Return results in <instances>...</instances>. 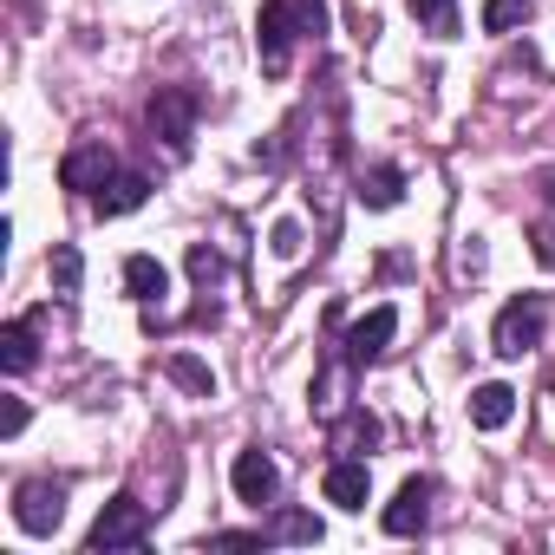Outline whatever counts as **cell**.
<instances>
[{"label":"cell","mask_w":555,"mask_h":555,"mask_svg":"<svg viewBox=\"0 0 555 555\" xmlns=\"http://www.w3.org/2000/svg\"><path fill=\"white\" fill-rule=\"evenodd\" d=\"M79 274H86L79 248H73V242H60V248H53V288H60V295H79Z\"/></svg>","instance_id":"cell-22"},{"label":"cell","mask_w":555,"mask_h":555,"mask_svg":"<svg viewBox=\"0 0 555 555\" xmlns=\"http://www.w3.org/2000/svg\"><path fill=\"white\" fill-rule=\"evenodd\" d=\"M321 490H327V503H340V509H366V490H373V470H366V457H334L327 464V477H321Z\"/></svg>","instance_id":"cell-8"},{"label":"cell","mask_w":555,"mask_h":555,"mask_svg":"<svg viewBox=\"0 0 555 555\" xmlns=\"http://www.w3.org/2000/svg\"><path fill=\"white\" fill-rule=\"evenodd\" d=\"M40 353H34V321H8L0 327V366L8 373H27Z\"/></svg>","instance_id":"cell-15"},{"label":"cell","mask_w":555,"mask_h":555,"mask_svg":"<svg viewBox=\"0 0 555 555\" xmlns=\"http://www.w3.org/2000/svg\"><path fill=\"white\" fill-rule=\"evenodd\" d=\"M379 444V418H366V412H347L340 425H334V451H347V457H366Z\"/></svg>","instance_id":"cell-16"},{"label":"cell","mask_w":555,"mask_h":555,"mask_svg":"<svg viewBox=\"0 0 555 555\" xmlns=\"http://www.w3.org/2000/svg\"><path fill=\"white\" fill-rule=\"evenodd\" d=\"M125 288H131V301H164L170 295V274H164V261L157 255H125Z\"/></svg>","instance_id":"cell-13"},{"label":"cell","mask_w":555,"mask_h":555,"mask_svg":"<svg viewBox=\"0 0 555 555\" xmlns=\"http://www.w3.org/2000/svg\"><path fill=\"white\" fill-rule=\"evenodd\" d=\"M222 274H229V261H222L216 248H203V242H196V248H190V282H196L203 295H216V288H222Z\"/></svg>","instance_id":"cell-19"},{"label":"cell","mask_w":555,"mask_h":555,"mask_svg":"<svg viewBox=\"0 0 555 555\" xmlns=\"http://www.w3.org/2000/svg\"><path fill=\"white\" fill-rule=\"evenodd\" d=\"M535 255H542V268H555V222L535 229Z\"/></svg>","instance_id":"cell-25"},{"label":"cell","mask_w":555,"mask_h":555,"mask_svg":"<svg viewBox=\"0 0 555 555\" xmlns=\"http://www.w3.org/2000/svg\"><path fill=\"white\" fill-rule=\"evenodd\" d=\"M144 196H151V177H144V170H118V177L92 196V209H99V216H131Z\"/></svg>","instance_id":"cell-12"},{"label":"cell","mask_w":555,"mask_h":555,"mask_svg":"<svg viewBox=\"0 0 555 555\" xmlns=\"http://www.w3.org/2000/svg\"><path fill=\"white\" fill-rule=\"evenodd\" d=\"M509 418H516V386L490 379V386L470 392V425H477V431H503Z\"/></svg>","instance_id":"cell-11"},{"label":"cell","mask_w":555,"mask_h":555,"mask_svg":"<svg viewBox=\"0 0 555 555\" xmlns=\"http://www.w3.org/2000/svg\"><path fill=\"white\" fill-rule=\"evenodd\" d=\"M548 386H555V373H548Z\"/></svg>","instance_id":"cell-26"},{"label":"cell","mask_w":555,"mask_h":555,"mask_svg":"<svg viewBox=\"0 0 555 555\" xmlns=\"http://www.w3.org/2000/svg\"><path fill=\"white\" fill-rule=\"evenodd\" d=\"M112 177H118V164H112V144H105V138H86V144H73V151L60 157V183H66V190L99 196Z\"/></svg>","instance_id":"cell-6"},{"label":"cell","mask_w":555,"mask_h":555,"mask_svg":"<svg viewBox=\"0 0 555 555\" xmlns=\"http://www.w3.org/2000/svg\"><path fill=\"white\" fill-rule=\"evenodd\" d=\"M399 196H405V170H399V164H373V170L360 177V203H366V209H392Z\"/></svg>","instance_id":"cell-14"},{"label":"cell","mask_w":555,"mask_h":555,"mask_svg":"<svg viewBox=\"0 0 555 555\" xmlns=\"http://www.w3.org/2000/svg\"><path fill=\"white\" fill-rule=\"evenodd\" d=\"M14 522H21L27 535H53V529L66 522V483L27 477V483L14 490Z\"/></svg>","instance_id":"cell-5"},{"label":"cell","mask_w":555,"mask_h":555,"mask_svg":"<svg viewBox=\"0 0 555 555\" xmlns=\"http://www.w3.org/2000/svg\"><path fill=\"white\" fill-rule=\"evenodd\" d=\"M392 334H399V308H373L366 321H353V327H347V353H353L360 366H373V360L392 347Z\"/></svg>","instance_id":"cell-9"},{"label":"cell","mask_w":555,"mask_h":555,"mask_svg":"<svg viewBox=\"0 0 555 555\" xmlns=\"http://www.w3.org/2000/svg\"><path fill=\"white\" fill-rule=\"evenodd\" d=\"M542 327H548V295H516V301L496 314L490 347H496L503 360H522L529 347H542Z\"/></svg>","instance_id":"cell-4"},{"label":"cell","mask_w":555,"mask_h":555,"mask_svg":"<svg viewBox=\"0 0 555 555\" xmlns=\"http://www.w3.org/2000/svg\"><path fill=\"white\" fill-rule=\"evenodd\" d=\"M535 14V0H483V27L490 34H509V27H522Z\"/></svg>","instance_id":"cell-20"},{"label":"cell","mask_w":555,"mask_h":555,"mask_svg":"<svg viewBox=\"0 0 555 555\" xmlns=\"http://www.w3.org/2000/svg\"><path fill=\"white\" fill-rule=\"evenodd\" d=\"M425 503H431V477H405V483H399V496L386 503V535H418V529H425V516H431Z\"/></svg>","instance_id":"cell-10"},{"label":"cell","mask_w":555,"mask_h":555,"mask_svg":"<svg viewBox=\"0 0 555 555\" xmlns=\"http://www.w3.org/2000/svg\"><path fill=\"white\" fill-rule=\"evenodd\" d=\"M164 373H170L183 392H196V399H209V392H216V373H209L196 353H170V360H164Z\"/></svg>","instance_id":"cell-17"},{"label":"cell","mask_w":555,"mask_h":555,"mask_svg":"<svg viewBox=\"0 0 555 555\" xmlns=\"http://www.w3.org/2000/svg\"><path fill=\"white\" fill-rule=\"evenodd\" d=\"M268 542H321V516H308V509H288L282 522L268 529Z\"/></svg>","instance_id":"cell-21"},{"label":"cell","mask_w":555,"mask_h":555,"mask_svg":"<svg viewBox=\"0 0 555 555\" xmlns=\"http://www.w3.org/2000/svg\"><path fill=\"white\" fill-rule=\"evenodd\" d=\"M144 118H151V138H164L170 157H190V138H196V118H203V92L196 86H157Z\"/></svg>","instance_id":"cell-2"},{"label":"cell","mask_w":555,"mask_h":555,"mask_svg":"<svg viewBox=\"0 0 555 555\" xmlns=\"http://www.w3.org/2000/svg\"><path fill=\"white\" fill-rule=\"evenodd\" d=\"M268 248L282 255V261H295V255L308 248V242H301V222H274V229H268Z\"/></svg>","instance_id":"cell-23"},{"label":"cell","mask_w":555,"mask_h":555,"mask_svg":"<svg viewBox=\"0 0 555 555\" xmlns=\"http://www.w3.org/2000/svg\"><path fill=\"white\" fill-rule=\"evenodd\" d=\"M229 483H235V496L242 503H274V490H282V470H274V457L261 451V444H248V451H235V470H229Z\"/></svg>","instance_id":"cell-7"},{"label":"cell","mask_w":555,"mask_h":555,"mask_svg":"<svg viewBox=\"0 0 555 555\" xmlns=\"http://www.w3.org/2000/svg\"><path fill=\"white\" fill-rule=\"evenodd\" d=\"M301 34H308V40L327 34V0H261L255 53H261V73H268V79H282V73H288Z\"/></svg>","instance_id":"cell-1"},{"label":"cell","mask_w":555,"mask_h":555,"mask_svg":"<svg viewBox=\"0 0 555 555\" xmlns=\"http://www.w3.org/2000/svg\"><path fill=\"white\" fill-rule=\"evenodd\" d=\"M144 535H151V503H138L125 490V496H112L99 509V522L86 529V548L92 555H105V548H144Z\"/></svg>","instance_id":"cell-3"},{"label":"cell","mask_w":555,"mask_h":555,"mask_svg":"<svg viewBox=\"0 0 555 555\" xmlns=\"http://www.w3.org/2000/svg\"><path fill=\"white\" fill-rule=\"evenodd\" d=\"M405 8L418 14V27H425V34H438V40H451V34H457V0H405Z\"/></svg>","instance_id":"cell-18"},{"label":"cell","mask_w":555,"mask_h":555,"mask_svg":"<svg viewBox=\"0 0 555 555\" xmlns=\"http://www.w3.org/2000/svg\"><path fill=\"white\" fill-rule=\"evenodd\" d=\"M21 431H27V405L8 399V412H0V438H21Z\"/></svg>","instance_id":"cell-24"}]
</instances>
